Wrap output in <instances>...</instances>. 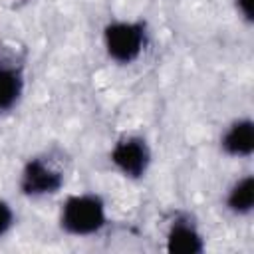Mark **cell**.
<instances>
[{
    "label": "cell",
    "mask_w": 254,
    "mask_h": 254,
    "mask_svg": "<svg viewBox=\"0 0 254 254\" xmlns=\"http://www.w3.org/2000/svg\"><path fill=\"white\" fill-rule=\"evenodd\" d=\"M111 224L109 202L101 192L77 190L62 198L58 206V228L77 240L97 238Z\"/></svg>",
    "instance_id": "obj_1"
},
{
    "label": "cell",
    "mask_w": 254,
    "mask_h": 254,
    "mask_svg": "<svg viewBox=\"0 0 254 254\" xmlns=\"http://www.w3.org/2000/svg\"><path fill=\"white\" fill-rule=\"evenodd\" d=\"M151 46V30L143 18H111L101 28V50L117 67L141 62Z\"/></svg>",
    "instance_id": "obj_2"
},
{
    "label": "cell",
    "mask_w": 254,
    "mask_h": 254,
    "mask_svg": "<svg viewBox=\"0 0 254 254\" xmlns=\"http://www.w3.org/2000/svg\"><path fill=\"white\" fill-rule=\"evenodd\" d=\"M65 181L67 175L60 159H54L50 153H38L22 163L16 185L24 198L44 200L60 194L65 187Z\"/></svg>",
    "instance_id": "obj_3"
},
{
    "label": "cell",
    "mask_w": 254,
    "mask_h": 254,
    "mask_svg": "<svg viewBox=\"0 0 254 254\" xmlns=\"http://www.w3.org/2000/svg\"><path fill=\"white\" fill-rule=\"evenodd\" d=\"M107 163L121 179L139 183L147 179L153 167V147L143 133L125 131L113 139L107 151Z\"/></svg>",
    "instance_id": "obj_4"
},
{
    "label": "cell",
    "mask_w": 254,
    "mask_h": 254,
    "mask_svg": "<svg viewBox=\"0 0 254 254\" xmlns=\"http://www.w3.org/2000/svg\"><path fill=\"white\" fill-rule=\"evenodd\" d=\"M163 248L169 254H200L206 250V234L190 212H175L163 232Z\"/></svg>",
    "instance_id": "obj_5"
},
{
    "label": "cell",
    "mask_w": 254,
    "mask_h": 254,
    "mask_svg": "<svg viewBox=\"0 0 254 254\" xmlns=\"http://www.w3.org/2000/svg\"><path fill=\"white\" fill-rule=\"evenodd\" d=\"M218 151L230 161H246L254 155V121L250 115H238L222 127Z\"/></svg>",
    "instance_id": "obj_6"
},
{
    "label": "cell",
    "mask_w": 254,
    "mask_h": 254,
    "mask_svg": "<svg viewBox=\"0 0 254 254\" xmlns=\"http://www.w3.org/2000/svg\"><path fill=\"white\" fill-rule=\"evenodd\" d=\"M26 93V69L14 58L0 56V117L12 113Z\"/></svg>",
    "instance_id": "obj_7"
},
{
    "label": "cell",
    "mask_w": 254,
    "mask_h": 254,
    "mask_svg": "<svg viewBox=\"0 0 254 254\" xmlns=\"http://www.w3.org/2000/svg\"><path fill=\"white\" fill-rule=\"evenodd\" d=\"M224 210L234 218H250L254 212V175L242 173L234 177L222 194Z\"/></svg>",
    "instance_id": "obj_8"
},
{
    "label": "cell",
    "mask_w": 254,
    "mask_h": 254,
    "mask_svg": "<svg viewBox=\"0 0 254 254\" xmlns=\"http://www.w3.org/2000/svg\"><path fill=\"white\" fill-rule=\"evenodd\" d=\"M16 224H18V212L14 204L6 196H0V240H6L14 232Z\"/></svg>",
    "instance_id": "obj_9"
},
{
    "label": "cell",
    "mask_w": 254,
    "mask_h": 254,
    "mask_svg": "<svg viewBox=\"0 0 254 254\" xmlns=\"http://www.w3.org/2000/svg\"><path fill=\"white\" fill-rule=\"evenodd\" d=\"M232 8L244 26L254 24V0H232Z\"/></svg>",
    "instance_id": "obj_10"
}]
</instances>
